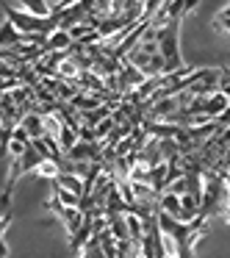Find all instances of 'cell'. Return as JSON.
<instances>
[{"instance_id": "6da1fadb", "label": "cell", "mask_w": 230, "mask_h": 258, "mask_svg": "<svg viewBox=\"0 0 230 258\" xmlns=\"http://www.w3.org/2000/svg\"><path fill=\"white\" fill-rule=\"evenodd\" d=\"M180 23L183 20H167V25L158 28V42H161V56L164 64H167V73H178V70L186 67L183 58H180Z\"/></svg>"}, {"instance_id": "7a4b0ae2", "label": "cell", "mask_w": 230, "mask_h": 258, "mask_svg": "<svg viewBox=\"0 0 230 258\" xmlns=\"http://www.w3.org/2000/svg\"><path fill=\"white\" fill-rule=\"evenodd\" d=\"M6 17L12 20L20 31H25V34L50 36L53 31H58V14L56 12H53L50 17H39V14H31V12H25V9L20 12V9H14L12 3H6Z\"/></svg>"}, {"instance_id": "3957f363", "label": "cell", "mask_w": 230, "mask_h": 258, "mask_svg": "<svg viewBox=\"0 0 230 258\" xmlns=\"http://www.w3.org/2000/svg\"><path fill=\"white\" fill-rule=\"evenodd\" d=\"M72 45H75L72 34H69V31H64V28H58V31H53V34L47 36V42L42 47H45L47 53H56V50H69Z\"/></svg>"}, {"instance_id": "277c9868", "label": "cell", "mask_w": 230, "mask_h": 258, "mask_svg": "<svg viewBox=\"0 0 230 258\" xmlns=\"http://www.w3.org/2000/svg\"><path fill=\"white\" fill-rule=\"evenodd\" d=\"M92 236H95V225H92V219L86 217V222L81 225V228L75 230L72 236H69V250H72L75 255H78V252L84 250V244H86V241L92 239Z\"/></svg>"}, {"instance_id": "5b68a950", "label": "cell", "mask_w": 230, "mask_h": 258, "mask_svg": "<svg viewBox=\"0 0 230 258\" xmlns=\"http://www.w3.org/2000/svg\"><path fill=\"white\" fill-rule=\"evenodd\" d=\"M58 172H61V164H58V158H45V161L39 164L36 169H31L25 178H58Z\"/></svg>"}, {"instance_id": "8992f818", "label": "cell", "mask_w": 230, "mask_h": 258, "mask_svg": "<svg viewBox=\"0 0 230 258\" xmlns=\"http://www.w3.org/2000/svg\"><path fill=\"white\" fill-rule=\"evenodd\" d=\"M42 161H45V156H42V153L34 147V142H31V145L25 147V153L20 156V164H23V178L31 172V169H36V167H39Z\"/></svg>"}, {"instance_id": "52a82bcc", "label": "cell", "mask_w": 230, "mask_h": 258, "mask_svg": "<svg viewBox=\"0 0 230 258\" xmlns=\"http://www.w3.org/2000/svg\"><path fill=\"white\" fill-rule=\"evenodd\" d=\"M23 125H25V131L31 134V139L47 134V131H45V117H42V114H36V111H28V114H25V117H23Z\"/></svg>"}, {"instance_id": "ba28073f", "label": "cell", "mask_w": 230, "mask_h": 258, "mask_svg": "<svg viewBox=\"0 0 230 258\" xmlns=\"http://www.w3.org/2000/svg\"><path fill=\"white\" fill-rule=\"evenodd\" d=\"M58 186H64V189H69V191H75V195H81L84 197V178L81 175H75V172H58V178H53Z\"/></svg>"}, {"instance_id": "9c48e42d", "label": "cell", "mask_w": 230, "mask_h": 258, "mask_svg": "<svg viewBox=\"0 0 230 258\" xmlns=\"http://www.w3.org/2000/svg\"><path fill=\"white\" fill-rule=\"evenodd\" d=\"M158 203H161V208H164L167 214L180 217V195H175L172 189H164V191H161V200H158Z\"/></svg>"}, {"instance_id": "30bf717a", "label": "cell", "mask_w": 230, "mask_h": 258, "mask_svg": "<svg viewBox=\"0 0 230 258\" xmlns=\"http://www.w3.org/2000/svg\"><path fill=\"white\" fill-rule=\"evenodd\" d=\"M56 139H58V145H61V150L67 153V150H72V147L81 142V134H78V128H72V125H64L61 134H58Z\"/></svg>"}, {"instance_id": "8fae6325", "label": "cell", "mask_w": 230, "mask_h": 258, "mask_svg": "<svg viewBox=\"0 0 230 258\" xmlns=\"http://www.w3.org/2000/svg\"><path fill=\"white\" fill-rule=\"evenodd\" d=\"M78 255H81V258H106V252H103V241H100V233L92 236Z\"/></svg>"}, {"instance_id": "7c38bea8", "label": "cell", "mask_w": 230, "mask_h": 258, "mask_svg": "<svg viewBox=\"0 0 230 258\" xmlns=\"http://www.w3.org/2000/svg\"><path fill=\"white\" fill-rule=\"evenodd\" d=\"M17 3L25 9V12L39 14V17H50V14H53V9L47 6V0H17Z\"/></svg>"}, {"instance_id": "4fadbf2b", "label": "cell", "mask_w": 230, "mask_h": 258, "mask_svg": "<svg viewBox=\"0 0 230 258\" xmlns=\"http://www.w3.org/2000/svg\"><path fill=\"white\" fill-rule=\"evenodd\" d=\"M53 195L58 197V200L64 203V206H81V195H75V191L64 189V186H58L56 180H53Z\"/></svg>"}, {"instance_id": "5bb4252c", "label": "cell", "mask_w": 230, "mask_h": 258, "mask_svg": "<svg viewBox=\"0 0 230 258\" xmlns=\"http://www.w3.org/2000/svg\"><path fill=\"white\" fill-rule=\"evenodd\" d=\"M213 28H216L219 34H230V6H224L222 12L213 17Z\"/></svg>"}, {"instance_id": "9a60e30c", "label": "cell", "mask_w": 230, "mask_h": 258, "mask_svg": "<svg viewBox=\"0 0 230 258\" xmlns=\"http://www.w3.org/2000/svg\"><path fill=\"white\" fill-rule=\"evenodd\" d=\"M28 145H31V142H28ZM28 145H25V142H20V139H9V142H6V153H9L12 158H20Z\"/></svg>"}, {"instance_id": "2e32d148", "label": "cell", "mask_w": 230, "mask_h": 258, "mask_svg": "<svg viewBox=\"0 0 230 258\" xmlns=\"http://www.w3.org/2000/svg\"><path fill=\"white\" fill-rule=\"evenodd\" d=\"M92 31H95V25H92V23H78V25L69 28V34H72V39L78 42V39H84L86 34H92Z\"/></svg>"}]
</instances>
